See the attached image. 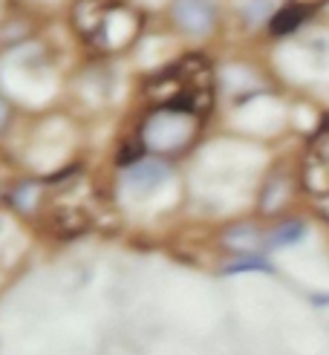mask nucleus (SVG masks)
<instances>
[{
    "label": "nucleus",
    "instance_id": "1",
    "mask_svg": "<svg viewBox=\"0 0 329 355\" xmlns=\"http://www.w3.org/2000/svg\"><path fill=\"white\" fill-rule=\"evenodd\" d=\"M153 101H162L168 110L185 116H202L211 107V67L202 58H185L177 67L148 81Z\"/></svg>",
    "mask_w": 329,
    "mask_h": 355
},
{
    "label": "nucleus",
    "instance_id": "2",
    "mask_svg": "<svg viewBox=\"0 0 329 355\" xmlns=\"http://www.w3.org/2000/svg\"><path fill=\"white\" fill-rule=\"evenodd\" d=\"M173 17H177V24L185 32L205 35L214 26L217 9H214V0H177L173 3Z\"/></svg>",
    "mask_w": 329,
    "mask_h": 355
},
{
    "label": "nucleus",
    "instance_id": "3",
    "mask_svg": "<svg viewBox=\"0 0 329 355\" xmlns=\"http://www.w3.org/2000/svg\"><path fill=\"white\" fill-rule=\"evenodd\" d=\"M165 180H170V168L162 162H153V159H139V162L127 165L125 171V182L136 191H150L156 185H162Z\"/></svg>",
    "mask_w": 329,
    "mask_h": 355
},
{
    "label": "nucleus",
    "instance_id": "4",
    "mask_svg": "<svg viewBox=\"0 0 329 355\" xmlns=\"http://www.w3.org/2000/svg\"><path fill=\"white\" fill-rule=\"evenodd\" d=\"M306 15H309V9L303 6V3H289V6H283L281 12H277L274 17H272V35H289V32H294L303 21H306Z\"/></svg>",
    "mask_w": 329,
    "mask_h": 355
},
{
    "label": "nucleus",
    "instance_id": "5",
    "mask_svg": "<svg viewBox=\"0 0 329 355\" xmlns=\"http://www.w3.org/2000/svg\"><path fill=\"white\" fill-rule=\"evenodd\" d=\"M225 245L234 248V252H242V254H257V248L263 245V237H260L254 228L240 225V228H231V232L225 234Z\"/></svg>",
    "mask_w": 329,
    "mask_h": 355
},
{
    "label": "nucleus",
    "instance_id": "6",
    "mask_svg": "<svg viewBox=\"0 0 329 355\" xmlns=\"http://www.w3.org/2000/svg\"><path fill=\"white\" fill-rule=\"evenodd\" d=\"M306 237V225L303 223H286L281 228H274L272 237H269V245L272 248H286V245H294Z\"/></svg>",
    "mask_w": 329,
    "mask_h": 355
},
{
    "label": "nucleus",
    "instance_id": "7",
    "mask_svg": "<svg viewBox=\"0 0 329 355\" xmlns=\"http://www.w3.org/2000/svg\"><path fill=\"white\" fill-rule=\"evenodd\" d=\"M240 272H266V275H272L274 269H272V263L266 257H257V254H242L240 260L229 263L222 269V275H240Z\"/></svg>",
    "mask_w": 329,
    "mask_h": 355
},
{
    "label": "nucleus",
    "instance_id": "8",
    "mask_svg": "<svg viewBox=\"0 0 329 355\" xmlns=\"http://www.w3.org/2000/svg\"><path fill=\"white\" fill-rule=\"evenodd\" d=\"M87 225H90V223H87V217L81 214V211H75V208H61L55 214V228L61 234H78V232H84Z\"/></svg>",
    "mask_w": 329,
    "mask_h": 355
},
{
    "label": "nucleus",
    "instance_id": "9",
    "mask_svg": "<svg viewBox=\"0 0 329 355\" xmlns=\"http://www.w3.org/2000/svg\"><path fill=\"white\" fill-rule=\"evenodd\" d=\"M3 121H6V104H3V98H0V128H3Z\"/></svg>",
    "mask_w": 329,
    "mask_h": 355
}]
</instances>
